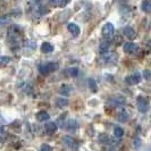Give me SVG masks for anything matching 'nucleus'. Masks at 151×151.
<instances>
[{
	"label": "nucleus",
	"mask_w": 151,
	"mask_h": 151,
	"mask_svg": "<svg viewBox=\"0 0 151 151\" xmlns=\"http://www.w3.org/2000/svg\"><path fill=\"white\" fill-rule=\"evenodd\" d=\"M59 67V65L57 63H45V64H41L39 66V72L42 75H48L52 72H56Z\"/></svg>",
	"instance_id": "nucleus-1"
},
{
	"label": "nucleus",
	"mask_w": 151,
	"mask_h": 151,
	"mask_svg": "<svg viewBox=\"0 0 151 151\" xmlns=\"http://www.w3.org/2000/svg\"><path fill=\"white\" fill-rule=\"evenodd\" d=\"M63 144L67 148V149H70V150H76L78 149V142L76 141L73 136L66 135L63 137Z\"/></svg>",
	"instance_id": "nucleus-2"
},
{
	"label": "nucleus",
	"mask_w": 151,
	"mask_h": 151,
	"mask_svg": "<svg viewBox=\"0 0 151 151\" xmlns=\"http://www.w3.org/2000/svg\"><path fill=\"white\" fill-rule=\"evenodd\" d=\"M136 106H137V109L140 113H147L149 110V101L147 98L140 96L136 99Z\"/></svg>",
	"instance_id": "nucleus-3"
},
{
	"label": "nucleus",
	"mask_w": 151,
	"mask_h": 151,
	"mask_svg": "<svg viewBox=\"0 0 151 151\" xmlns=\"http://www.w3.org/2000/svg\"><path fill=\"white\" fill-rule=\"evenodd\" d=\"M126 100L122 96H114L108 100V105L111 107H123L125 105Z\"/></svg>",
	"instance_id": "nucleus-4"
},
{
	"label": "nucleus",
	"mask_w": 151,
	"mask_h": 151,
	"mask_svg": "<svg viewBox=\"0 0 151 151\" xmlns=\"http://www.w3.org/2000/svg\"><path fill=\"white\" fill-rule=\"evenodd\" d=\"M140 81H141V74L140 73H133L131 75L126 76V78H125V82L129 85H135V84L140 83Z\"/></svg>",
	"instance_id": "nucleus-5"
},
{
	"label": "nucleus",
	"mask_w": 151,
	"mask_h": 151,
	"mask_svg": "<svg viewBox=\"0 0 151 151\" xmlns=\"http://www.w3.org/2000/svg\"><path fill=\"white\" fill-rule=\"evenodd\" d=\"M124 48V51L127 53H136L137 51H140V47L136 45V43H133V42H126L123 45Z\"/></svg>",
	"instance_id": "nucleus-6"
},
{
	"label": "nucleus",
	"mask_w": 151,
	"mask_h": 151,
	"mask_svg": "<svg viewBox=\"0 0 151 151\" xmlns=\"http://www.w3.org/2000/svg\"><path fill=\"white\" fill-rule=\"evenodd\" d=\"M114 33H115V27H114V25L111 23H107L104 25V27H102V34H104V37H106V38H110V37H113Z\"/></svg>",
	"instance_id": "nucleus-7"
},
{
	"label": "nucleus",
	"mask_w": 151,
	"mask_h": 151,
	"mask_svg": "<svg viewBox=\"0 0 151 151\" xmlns=\"http://www.w3.org/2000/svg\"><path fill=\"white\" fill-rule=\"evenodd\" d=\"M67 29L69 33H72L73 37H78L81 33V29L78 27V25H76L75 23H69L67 25Z\"/></svg>",
	"instance_id": "nucleus-8"
},
{
	"label": "nucleus",
	"mask_w": 151,
	"mask_h": 151,
	"mask_svg": "<svg viewBox=\"0 0 151 151\" xmlns=\"http://www.w3.org/2000/svg\"><path fill=\"white\" fill-rule=\"evenodd\" d=\"M123 33H124V35H125L127 39H129V40H133V39L136 38L135 30H134L133 27H131V26H126V27H124Z\"/></svg>",
	"instance_id": "nucleus-9"
},
{
	"label": "nucleus",
	"mask_w": 151,
	"mask_h": 151,
	"mask_svg": "<svg viewBox=\"0 0 151 151\" xmlns=\"http://www.w3.org/2000/svg\"><path fill=\"white\" fill-rule=\"evenodd\" d=\"M57 129H58V127H57V124L53 123V122H49V123H47L45 125V129L48 134H53V133H56V132H57Z\"/></svg>",
	"instance_id": "nucleus-10"
},
{
	"label": "nucleus",
	"mask_w": 151,
	"mask_h": 151,
	"mask_svg": "<svg viewBox=\"0 0 151 151\" xmlns=\"http://www.w3.org/2000/svg\"><path fill=\"white\" fill-rule=\"evenodd\" d=\"M65 127H66L67 131H76L78 129V123L75 119H69V121L66 122Z\"/></svg>",
	"instance_id": "nucleus-11"
},
{
	"label": "nucleus",
	"mask_w": 151,
	"mask_h": 151,
	"mask_svg": "<svg viewBox=\"0 0 151 151\" xmlns=\"http://www.w3.org/2000/svg\"><path fill=\"white\" fill-rule=\"evenodd\" d=\"M73 91V86L69 84H63L59 89V93L63 96H69V93Z\"/></svg>",
	"instance_id": "nucleus-12"
},
{
	"label": "nucleus",
	"mask_w": 151,
	"mask_h": 151,
	"mask_svg": "<svg viewBox=\"0 0 151 151\" xmlns=\"http://www.w3.org/2000/svg\"><path fill=\"white\" fill-rule=\"evenodd\" d=\"M53 45L51 43H49V42H43L42 45H41V51L43 53H50L53 51Z\"/></svg>",
	"instance_id": "nucleus-13"
},
{
	"label": "nucleus",
	"mask_w": 151,
	"mask_h": 151,
	"mask_svg": "<svg viewBox=\"0 0 151 151\" xmlns=\"http://www.w3.org/2000/svg\"><path fill=\"white\" fill-rule=\"evenodd\" d=\"M49 118H50V115L47 113L45 110H41V111H39L37 114V119L39 122H45V121H49Z\"/></svg>",
	"instance_id": "nucleus-14"
},
{
	"label": "nucleus",
	"mask_w": 151,
	"mask_h": 151,
	"mask_svg": "<svg viewBox=\"0 0 151 151\" xmlns=\"http://www.w3.org/2000/svg\"><path fill=\"white\" fill-rule=\"evenodd\" d=\"M141 9L144 13H150L151 10V1L150 0H143L141 4Z\"/></svg>",
	"instance_id": "nucleus-15"
},
{
	"label": "nucleus",
	"mask_w": 151,
	"mask_h": 151,
	"mask_svg": "<svg viewBox=\"0 0 151 151\" xmlns=\"http://www.w3.org/2000/svg\"><path fill=\"white\" fill-rule=\"evenodd\" d=\"M88 84H89V88L91 89V91L96 92L98 90V84H97V81L94 78H89L88 80Z\"/></svg>",
	"instance_id": "nucleus-16"
},
{
	"label": "nucleus",
	"mask_w": 151,
	"mask_h": 151,
	"mask_svg": "<svg viewBox=\"0 0 151 151\" xmlns=\"http://www.w3.org/2000/svg\"><path fill=\"white\" fill-rule=\"evenodd\" d=\"M68 105V100L65 98H58L56 100V106L59 107V108H63V107H66Z\"/></svg>",
	"instance_id": "nucleus-17"
},
{
	"label": "nucleus",
	"mask_w": 151,
	"mask_h": 151,
	"mask_svg": "<svg viewBox=\"0 0 151 151\" xmlns=\"http://www.w3.org/2000/svg\"><path fill=\"white\" fill-rule=\"evenodd\" d=\"M109 47H110V43H109L108 41H106V42H102V43L100 45V47H99V50H100V52H101V53H105V52H107V51L109 50Z\"/></svg>",
	"instance_id": "nucleus-18"
},
{
	"label": "nucleus",
	"mask_w": 151,
	"mask_h": 151,
	"mask_svg": "<svg viewBox=\"0 0 151 151\" xmlns=\"http://www.w3.org/2000/svg\"><path fill=\"white\" fill-rule=\"evenodd\" d=\"M114 135H115V137L121 139L122 136L124 135V129H122V127H119V126H116L114 129Z\"/></svg>",
	"instance_id": "nucleus-19"
},
{
	"label": "nucleus",
	"mask_w": 151,
	"mask_h": 151,
	"mask_svg": "<svg viewBox=\"0 0 151 151\" xmlns=\"http://www.w3.org/2000/svg\"><path fill=\"white\" fill-rule=\"evenodd\" d=\"M12 60V58L10 57H8V56H0V67L1 66H6L7 64H9Z\"/></svg>",
	"instance_id": "nucleus-20"
},
{
	"label": "nucleus",
	"mask_w": 151,
	"mask_h": 151,
	"mask_svg": "<svg viewBox=\"0 0 151 151\" xmlns=\"http://www.w3.org/2000/svg\"><path fill=\"white\" fill-rule=\"evenodd\" d=\"M68 74L70 76H73V77H75V76L78 75V68L76 67H72L68 69Z\"/></svg>",
	"instance_id": "nucleus-21"
},
{
	"label": "nucleus",
	"mask_w": 151,
	"mask_h": 151,
	"mask_svg": "<svg viewBox=\"0 0 151 151\" xmlns=\"http://www.w3.org/2000/svg\"><path fill=\"white\" fill-rule=\"evenodd\" d=\"M118 119L121 122H126L127 119H129V115L125 113V111H122L121 114H119V117H118Z\"/></svg>",
	"instance_id": "nucleus-22"
},
{
	"label": "nucleus",
	"mask_w": 151,
	"mask_h": 151,
	"mask_svg": "<svg viewBox=\"0 0 151 151\" xmlns=\"http://www.w3.org/2000/svg\"><path fill=\"white\" fill-rule=\"evenodd\" d=\"M68 2H69V0H57L56 6L57 7H65Z\"/></svg>",
	"instance_id": "nucleus-23"
},
{
	"label": "nucleus",
	"mask_w": 151,
	"mask_h": 151,
	"mask_svg": "<svg viewBox=\"0 0 151 151\" xmlns=\"http://www.w3.org/2000/svg\"><path fill=\"white\" fill-rule=\"evenodd\" d=\"M5 140H6V133L2 127H0V143H2Z\"/></svg>",
	"instance_id": "nucleus-24"
},
{
	"label": "nucleus",
	"mask_w": 151,
	"mask_h": 151,
	"mask_svg": "<svg viewBox=\"0 0 151 151\" xmlns=\"http://www.w3.org/2000/svg\"><path fill=\"white\" fill-rule=\"evenodd\" d=\"M40 151H52V148L50 145H48V144H42L40 147Z\"/></svg>",
	"instance_id": "nucleus-25"
},
{
	"label": "nucleus",
	"mask_w": 151,
	"mask_h": 151,
	"mask_svg": "<svg viewBox=\"0 0 151 151\" xmlns=\"http://www.w3.org/2000/svg\"><path fill=\"white\" fill-rule=\"evenodd\" d=\"M143 76L145 80H149V78H150V70H149V69H145L143 72Z\"/></svg>",
	"instance_id": "nucleus-26"
},
{
	"label": "nucleus",
	"mask_w": 151,
	"mask_h": 151,
	"mask_svg": "<svg viewBox=\"0 0 151 151\" xmlns=\"http://www.w3.org/2000/svg\"><path fill=\"white\" fill-rule=\"evenodd\" d=\"M32 2H33V6H40V5H42V1L41 0H32Z\"/></svg>",
	"instance_id": "nucleus-27"
},
{
	"label": "nucleus",
	"mask_w": 151,
	"mask_h": 151,
	"mask_svg": "<svg viewBox=\"0 0 151 151\" xmlns=\"http://www.w3.org/2000/svg\"><path fill=\"white\" fill-rule=\"evenodd\" d=\"M49 1H50L52 5H55V6H56V4H57V0H49Z\"/></svg>",
	"instance_id": "nucleus-28"
},
{
	"label": "nucleus",
	"mask_w": 151,
	"mask_h": 151,
	"mask_svg": "<svg viewBox=\"0 0 151 151\" xmlns=\"http://www.w3.org/2000/svg\"><path fill=\"white\" fill-rule=\"evenodd\" d=\"M4 22H5V21H4V19H2V18H0V26H1V25H2V24H4Z\"/></svg>",
	"instance_id": "nucleus-29"
}]
</instances>
